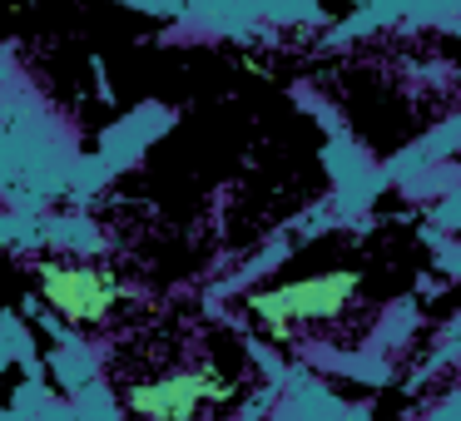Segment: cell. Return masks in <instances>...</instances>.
<instances>
[{"instance_id": "3", "label": "cell", "mask_w": 461, "mask_h": 421, "mask_svg": "<svg viewBox=\"0 0 461 421\" xmlns=\"http://www.w3.org/2000/svg\"><path fill=\"white\" fill-rule=\"evenodd\" d=\"M213 397H223V381L209 367H179L159 381H140L130 391V411L144 421H194V411Z\"/></svg>"}, {"instance_id": "1", "label": "cell", "mask_w": 461, "mask_h": 421, "mask_svg": "<svg viewBox=\"0 0 461 421\" xmlns=\"http://www.w3.org/2000/svg\"><path fill=\"white\" fill-rule=\"evenodd\" d=\"M352 292H357V278L348 268H328V273H312V278L283 282V288L253 292V312H258L263 327L293 332V327H312V322L338 318L352 302Z\"/></svg>"}, {"instance_id": "2", "label": "cell", "mask_w": 461, "mask_h": 421, "mask_svg": "<svg viewBox=\"0 0 461 421\" xmlns=\"http://www.w3.org/2000/svg\"><path fill=\"white\" fill-rule=\"evenodd\" d=\"M41 292L65 322H80V327L104 322L114 312V302H120V282L104 268H90V263H45Z\"/></svg>"}]
</instances>
